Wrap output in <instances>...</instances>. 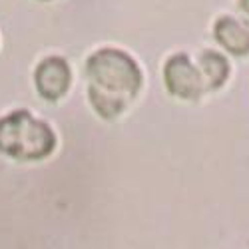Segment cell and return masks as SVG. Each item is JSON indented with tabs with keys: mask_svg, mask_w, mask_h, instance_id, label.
<instances>
[{
	"mask_svg": "<svg viewBox=\"0 0 249 249\" xmlns=\"http://www.w3.org/2000/svg\"><path fill=\"white\" fill-rule=\"evenodd\" d=\"M86 76L90 82V102L106 120L118 118L136 98L142 86V72L122 50L104 48L88 58Z\"/></svg>",
	"mask_w": 249,
	"mask_h": 249,
	"instance_id": "6da1fadb",
	"label": "cell"
},
{
	"mask_svg": "<svg viewBox=\"0 0 249 249\" xmlns=\"http://www.w3.org/2000/svg\"><path fill=\"white\" fill-rule=\"evenodd\" d=\"M56 146L48 124L36 120L24 110L0 118V152L16 160H42Z\"/></svg>",
	"mask_w": 249,
	"mask_h": 249,
	"instance_id": "7a4b0ae2",
	"label": "cell"
},
{
	"mask_svg": "<svg viewBox=\"0 0 249 249\" xmlns=\"http://www.w3.org/2000/svg\"><path fill=\"white\" fill-rule=\"evenodd\" d=\"M163 78H165L168 90L181 100H199L201 94L205 92L203 76L199 68L192 64L190 56L185 52H179L168 60L163 70Z\"/></svg>",
	"mask_w": 249,
	"mask_h": 249,
	"instance_id": "3957f363",
	"label": "cell"
},
{
	"mask_svg": "<svg viewBox=\"0 0 249 249\" xmlns=\"http://www.w3.org/2000/svg\"><path fill=\"white\" fill-rule=\"evenodd\" d=\"M36 88L40 92V96L46 98V100H60L70 88V68H68V62L60 56H50L46 58L42 64L38 66L36 74Z\"/></svg>",
	"mask_w": 249,
	"mask_h": 249,
	"instance_id": "277c9868",
	"label": "cell"
},
{
	"mask_svg": "<svg viewBox=\"0 0 249 249\" xmlns=\"http://www.w3.org/2000/svg\"><path fill=\"white\" fill-rule=\"evenodd\" d=\"M215 40L227 50L235 56H247L249 54V30L237 22L231 16H223L219 18L215 26H213Z\"/></svg>",
	"mask_w": 249,
	"mask_h": 249,
	"instance_id": "5b68a950",
	"label": "cell"
},
{
	"mask_svg": "<svg viewBox=\"0 0 249 249\" xmlns=\"http://www.w3.org/2000/svg\"><path fill=\"white\" fill-rule=\"evenodd\" d=\"M199 68H201L199 72L203 76L205 90H217L219 86H223V82L230 76L227 60L213 50H207L199 56Z\"/></svg>",
	"mask_w": 249,
	"mask_h": 249,
	"instance_id": "8992f818",
	"label": "cell"
},
{
	"mask_svg": "<svg viewBox=\"0 0 249 249\" xmlns=\"http://www.w3.org/2000/svg\"><path fill=\"white\" fill-rule=\"evenodd\" d=\"M239 4H241V8H243V12L249 16V0H239Z\"/></svg>",
	"mask_w": 249,
	"mask_h": 249,
	"instance_id": "52a82bcc",
	"label": "cell"
}]
</instances>
